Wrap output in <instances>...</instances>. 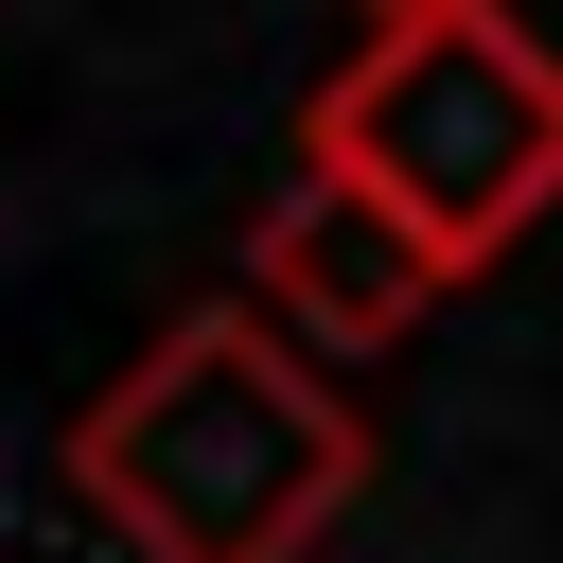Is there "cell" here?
<instances>
[{"label": "cell", "mask_w": 563, "mask_h": 563, "mask_svg": "<svg viewBox=\"0 0 563 563\" xmlns=\"http://www.w3.org/2000/svg\"><path fill=\"white\" fill-rule=\"evenodd\" d=\"M352 493H369V405L264 299H194L70 422V510L141 563H299Z\"/></svg>", "instance_id": "cell-1"}, {"label": "cell", "mask_w": 563, "mask_h": 563, "mask_svg": "<svg viewBox=\"0 0 563 563\" xmlns=\"http://www.w3.org/2000/svg\"><path fill=\"white\" fill-rule=\"evenodd\" d=\"M369 18H405V0H369Z\"/></svg>", "instance_id": "cell-4"}, {"label": "cell", "mask_w": 563, "mask_h": 563, "mask_svg": "<svg viewBox=\"0 0 563 563\" xmlns=\"http://www.w3.org/2000/svg\"><path fill=\"white\" fill-rule=\"evenodd\" d=\"M246 299H264L317 369H352V352H405L422 299H457V282H440V246H422L405 211H369L352 176L299 158V176L264 194V229H246Z\"/></svg>", "instance_id": "cell-3"}, {"label": "cell", "mask_w": 563, "mask_h": 563, "mask_svg": "<svg viewBox=\"0 0 563 563\" xmlns=\"http://www.w3.org/2000/svg\"><path fill=\"white\" fill-rule=\"evenodd\" d=\"M299 158L352 176L369 211H405L440 246V282H475L563 211V53L510 0H405L317 70Z\"/></svg>", "instance_id": "cell-2"}]
</instances>
